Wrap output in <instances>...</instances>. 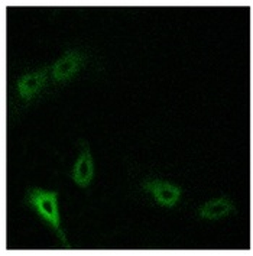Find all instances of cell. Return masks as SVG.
<instances>
[{
	"label": "cell",
	"mask_w": 253,
	"mask_h": 256,
	"mask_svg": "<svg viewBox=\"0 0 253 256\" xmlns=\"http://www.w3.org/2000/svg\"><path fill=\"white\" fill-rule=\"evenodd\" d=\"M58 194L54 191H46L40 188H29L25 197V202L35 210L45 222H48L52 226L58 238L67 244V239L64 236V232L60 226V214H58Z\"/></svg>",
	"instance_id": "cell-1"
},
{
	"label": "cell",
	"mask_w": 253,
	"mask_h": 256,
	"mask_svg": "<svg viewBox=\"0 0 253 256\" xmlns=\"http://www.w3.org/2000/svg\"><path fill=\"white\" fill-rule=\"evenodd\" d=\"M82 61H84L82 52L76 51V50L67 51L60 60H56V62L51 68L52 81H55V82H62V81L71 78L77 72V70L81 67Z\"/></svg>",
	"instance_id": "cell-2"
},
{
	"label": "cell",
	"mask_w": 253,
	"mask_h": 256,
	"mask_svg": "<svg viewBox=\"0 0 253 256\" xmlns=\"http://www.w3.org/2000/svg\"><path fill=\"white\" fill-rule=\"evenodd\" d=\"M144 190L150 192L156 202L165 206V207H172L175 202H178L181 191L178 187L166 181H160V180H149L144 182Z\"/></svg>",
	"instance_id": "cell-3"
},
{
	"label": "cell",
	"mask_w": 253,
	"mask_h": 256,
	"mask_svg": "<svg viewBox=\"0 0 253 256\" xmlns=\"http://www.w3.org/2000/svg\"><path fill=\"white\" fill-rule=\"evenodd\" d=\"M48 72H51V71H48V68L45 67L38 71L24 74L18 81L19 97L22 100H30L45 86V82L48 80Z\"/></svg>",
	"instance_id": "cell-4"
},
{
	"label": "cell",
	"mask_w": 253,
	"mask_h": 256,
	"mask_svg": "<svg viewBox=\"0 0 253 256\" xmlns=\"http://www.w3.org/2000/svg\"><path fill=\"white\" fill-rule=\"evenodd\" d=\"M80 145V156H78V160H77V164H76L74 168H72L71 176H72V180L76 181L77 186H80V187H87L88 182H90L92 178H93V158H92V152H90V149H88L87 142H86V140H81Z\"/></svg>",
	"instance_id": "cell-5"
},
{
	"label": "cell",
	"mask_w": 253,
	"mask_h": 256,
	"mask_svg": "<svg viewBox=\"0 0 253 256\" xmlns=\"http://www.w3.org/2000/svg\"><path fill=\"white\" fill-rule=\"evenodd\" d=\"M233 204L227 198H214L200 207L198 214L206 220H218L233 212Z\"/></svg>",
	"instance_id": "cell-6"
}]
</instances>
